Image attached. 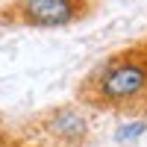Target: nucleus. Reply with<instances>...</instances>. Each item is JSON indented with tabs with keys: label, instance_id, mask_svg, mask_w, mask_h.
I'll list each match as a JSON object with an SVG mask.
<instances>
[{
	"label": "nucleus",
	"instance_id": "obj_5",
	"mask_svg": "<svg viewBox=\"0 0 147 147\" xmlns=\"http://www.w3.org/2000/svg\"><path fill=\"white\" fill-rule=\"evenodd\" d=\"M138 53H141V56H144V62H147V41H144V44H141V47H138Z\"/></svg>",
	"mask_w": 147,
	"mask_h": 147
},
{
	"label": "nucleus",
	"instance_id": "obj_3",
	"mask_svg": "<svg viewBox=\"0 0 147 147\" xmlns=\"http://www.w3.org/2000/svg\"><path fill=\"white\" fill-rule=\"evenodd\" d=\"M38 129L41 136H47L53 144L62 147H82L91 136V121L88 112L77 103H65V106H53L38 118Z\"/></svg>",
	"mask_w": 147,
	"mask_h": 147
},
{
	"label": "nucleus",
	"instance_id": "obj_1",
	"mask_svg": "<svg viewBox=\"0 0 147 147\" xmlns=\"http://www.w3.org/2000/svg\"><path fill=\"white\" fill-rule=\"evenodd\" d=\"M80 97L94 109H141L147 103V62L138 47L103 59L80 85Z\"/></svg>",
	"mask_w": 147,
	"mask_h": 147
},
{
	"label": "nucleus",
	"instance_id": "obj_4",
	"mask_svg": "<svg viewBox=\"0 0 147 147\" xmlns=\"http://www.w3.org/2000/svg\"><path fill=\"white\" fill-rule=\"evenodd\" d=\"M144 132H147V124H144V121H129V124H124V127L115 129V141H118V144H127V141L141 138Z\"/></svg>",
	"mask_w": 147,
	"mask_h": 147
},
{
	"label": "nucleus",
	"instance_id": "obj_2",
	"mask_svg": "<svg viewBox=\"0 0 147 147\" xmlns=\"http://www.w3.org/2000/svg\"><path fill=\"white\" fill-rule=\"evenodd\" d=\"M94 12V3L85 0H18L0 9V24L30 30H65L85 21Z\"/></svg>",
	"mask_w": 147,
	"mask_h": 147
}]
</instances>
